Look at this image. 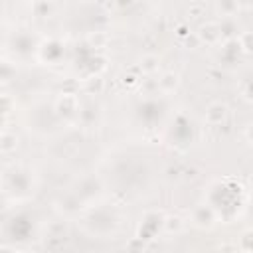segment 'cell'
Returning <instances> with one entry per match:
<instances>
[{
    "instance_id": "52a82bcc",
    "label": "cell",
    "mask_w": 253,
    "mask_h": 253,
    "mask_svg": "<svg viewBox=\"0 0 253 253\" xmlns=\"http://www.w3.org/2000/svg\"><path fill=\"white\" fill-rule=\"evenodd\" d=\"M158 65H160V59L154 55V53H146V55H142L140 57V63H138V69L142 71V73H154V71H158Z\"/></svg>"
},
{
    "instance_id": "9c48e42d",
    "label": "cell",
    "mask_w": 253,
    "mask_h": 253,
    "mask_svg": "<svg viewBox=\"0 0 253 253\" xmlns=\"http://www.w3.org/2000/svg\"><path fill=\"white\" fill-rule=\"evenodd\" d=\"M237 10H239V4H237V2H221V4H217V12H219L223 18L235 16Z\"/></svg>"
},
{
    "instance_id": "30bf717a",
    "label": "cell",
    "mask_w": 253,
    "mask_h": 253,
    "mask_svg": "<svg viewBox=\"0 0 253 253\" xmlns=\"http://www.w3.org/2000/svg\"><path fill=\"white\" fill-rule=\"evenodd\" d=\"M107 40H109V36H107L105 32H91V34L87 36V42H89L91 45H95V47H103V45L107 43Z\"/></svg>"
},
{
    "instance_id": "ac0fdd59",
    "label": "cell",
    "mask_w": 253,
    "mask_h": 253,
    "mask_svg": "<svg viewBox=\"0 0 253 253\" xmlns=\"http://www.w3.org/2000/svg\"><path fill=\"white\" fill-rule=\"evenodd\" d=\"M178 36H182V38H184V36H188V28H186L184 24H182V26H178Z\"/></svg>"
},
{
    "instance_id": "d6986e66",
    "label": "cell",
    "mask_w": 253,
    "mask_h": 253,
    "mask_svg": "<svg viewBox=\"0 0 253 253\" xmlns=\"http://www.w3.org/2000/svg\"><path fill=\"white\" fill-rule=\"evenodd\" d=\"M247 138L253 140V125H249V128H247Z\"/></svg>"
},
{
    "instance_id": "7a4b0ae2",
    "label": "cell",
    "mask_w": 253,
    "mask_h": 253,
    "mask_svg": "<svg viewBox=\"0 0 253 253\" xmlns=\"http://www.w3.org/2000/svg\"><path fill=\"white\" fill-rule=\"evenodd\" d=\"M192 219H194V223H196L198 227L206 229V227H211V225L215 223L217 215H215V210H213V208H210V206L204 204V206H198V208L194 210Z\"/></svg>"
},
{
    "instance_id": "44dd1931",
    "label": "cell",
    "mask_w": 253,
    "mask_h": 253,
    "mask_svg": "<svg viewBox=\"0 0 253 253\" xmlns=\"http://www.w3.org/2000/svg\"><path fill=\"white\" fill-rule=\"evenodd\" d=\"M251 192H253V180H251Z\"/></svg>"
},
{
    "instance_id": "8fae6325",
    "label": "cell",
    "mask_w": 253,
    "mask_h": 253,
    "mask_svg": "<svg viewBox=\"0 0 253 253\" xmlns=\"http://www.w3.org/2000/svg\"><path fill=\"white\" fill-rule=\"evenodd\" d=\"M126 251L128 253H142L144 251V239H140V237L130 239L128 245H126Z\"/></svg>"
},
{
    "instance_id": "9a60e30c",
    "label": "cell",
    "mask_w": 253,
    "mask_h": 253,
    "mask_svg": "<svg viewBox=\"0 0 253 253\" xmlns=\"http://www.w3.org/2000/svg\"><path fill=\"white\" fill-rule=\"evenodd\" d=\"M243 95H245V99L253 101V81H249V83L245 85V89H243Z\"/></svg>"
},
{
    "instance_id": "6da1fadb",
    "label": "cell",
    "mask_w": 253,
    "mask_h": 253,
    "mask_svg": "<svg viewBox=\"0 0 253 253\" xmlns=\"http://www.w3.org/2000/svg\"><path fill=\"white\" fill-rule=\"evenodd\" d=\"M55 111L61 119L65 121H73L75 117H79V111H81V105H79V97L73 95V93H63L57 97L55 101Z\"/></svg>"
},
{
    "instance_id": "8992f818",
    "label": "cell",
    "mask_w": 253,
    "mask_h": 253,
    "mask_svg": "<svg viewBox=\"0 0 253 253\" xmlns=\"http://www.w3.org/2000/svg\"><path fill=\"white\" fill-rule=\"evenodd\" d=\"M162 229L166 233H180L184 229V217L178 215V213H172V215H166L162 219Z\"/></svg>"
},
{
    "instance_id": "277c9868",
    "label": "cell",
    "mask_w": 253,
    "mask_h": 253,
    "mask_svg": "<svg viewBox=\"0 0 253 253\" xmlns=\"http://www.w3.org/2000/svg\"><path fill=\"white\" fill-rule=\"evenodd\" d=\"M178 85H180V75L176 71H164L156 79V89L162 93H172L178 89Z\"/></svg>"
},
{
    "instance_id": "4fadbf2b",
    "label": "cell",
    "mask_w": 253,
    "mask_h": 253,
    "mask_svg": "<svg viewBox=\"0 0 253 253\" xmlns=\"http://www.w3.org/2000/svg\"><path fill=\"white\" fill-rule=\"evenodd\" d=\"M239 245H241V249L253 251V229H249V231H245V233L241 235V239H239Z\"/></svg>"
},
{
    "instance_id": "3957f363",
    "label": "cell",
    "mask_w": 253,
    "mask_h": 253,
    "mask_svg": "<svg viewBox=\"0 0 253 253\" xmlns=\"http://www.w3.org/2000/svg\"><path fill=\"white\" fill-rule=\"evenodd\" d=\"M196 34H198L200 42L202 43H208V45L217 43L219 38H221V30H219V24L217 22H206V24H202Z\"/></svg>"
},
{
    "instance_id": "2e32d148",
    "label": "cell",
    "mask_w": 253,
    "mask_h": 253,
    "mask_svg": "<svg viewBox=\"0 0 253 253\" xmlns=\"http://www.w3.org/2000/svg\"><path fill=\"white\" fill-rule=\"evenodd\" d=\"M2 253H20L16 247H12V245H4L2 247Z\"/></svg>"
},
{
    "instance_id": "ffe728a7",
    "label": "cell",
    "mask_w": 253,
    "mask_h": 253,
    "mask_svg": "<svg viewBox=\"0 0 253 253\" xmlns=\"http://www.w3.org/2000/svg\"><path fill=\"white\" fill-rule=\"evenodd\" d=\"M237 253H253V251H247V249H239Z\"/></svg>"
},
{
    "instance_id": "5b68a950",
    "label": "cell",
    "mask_w": 253,
    "mask_h": 253,
    "mask_svg": "<svg viewBox=\"0 0 253 253\" xmlns=\"http://www.w3.org/2000/svg\"><path fill=\"white\" fill-rule=\"evenodd\" d=\"M225 119H227V105H223V103H211L206 109V123L208 125L215 126V125H221Z\"/></svg>"
},
{
    "instance_id": "e0dca14e",
    "label": "cell",
    "mask_w": 253,
    "mask_h": 253,
    "mask_svg": "<svg viewBox=\"0 0 253 253\" xmlns=\"http://www.w3.org/2000/svg\"><path fill=\"white\" fill-rule=\"evenodd\" d=\"M202 8H204V6H202V4H192V6H190V10H192V12H194V14H196V16H198V14H200V10H202Z\"/></svg>"
},
{
    "instance_id": "ba28073f",
    "label": "cell",
    "mask_w": 253,
    "mask_h": 253,
    "mask_svg": "<svg viewBox=\"0 0 253 253\" xmlns=\"http://www.w3.org/2000/svg\"><path fill=\"white\" fill-rule=\"evenodd\" d=\"M16 146H18V136H16L14 132H10V130H4V132H2V138H0V148H2V152L8 154V152L16 150Z\"/></svg>"
},
{
    "instance_id": "7c38bea8",
    "label": "cell",
    "mask_w": 253,
    "mask_h": 253,
    "mask_svg": "<svg viewBox=\"0 0 253 253\" xmlns=\"http://www.w3.org/2000/svg\"><path fill=\"white\" fill-rule=\"evenodd\" d=\"M239 42H241L243 51H253V32H243L239 36Z\"/></svg>"
},
{
    "instance_id": "5bb4252c",
    "label": "cell",
    "mask_w": 253,
    "mask_h": 253,
    "mask_svg": "<svg viewBox=\"0 0 253 253\" xmlns=\"http://www.w3.org/2000/svg\"><path fill=\"white\" fill-rule=\"evenodd\" d=\"M87 89L93 93H99L101 89H103V81H101V77H91V79H87Z\"/></svg>"
}]
</instances>
